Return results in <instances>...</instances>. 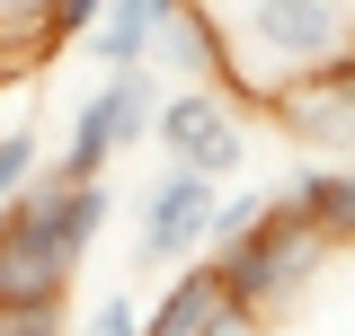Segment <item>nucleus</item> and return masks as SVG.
Masks as SVG:
<instances>
[{"label": "nucleus", "mask_w": 355, "mask_h": 336, "mask_svg": "<svg viewBox=\"0 0 355 336\" xmlns=\"http://www.w3.org/2000/svg\"><path fill=\"white\" fill-rule=\"evenodd\" d=\"M116 195L98 177H62L36 168L9 204H0V301H62L80 274L89 239L107 230Z\"/></svg>", "instance_id": "obj_1"}, {"label": "nucleus", "mask_w": 355, "mask_h": 336, "mask_svg": "<svg viewBox=\"0 0 355 336\" xmlns=\"http://www.w3.org/2000/svg\"><path fill=\"white\" fill-rule=\"evenodd\" d=\"M320 230H311L302 212L284 204V195H266V212L231 239V248H214L205 265H214V283H222V301H240L249 319H266L275 301H293L311 283V265H320Z\"/></svg>", "instance_id": "obj_2"}, {"label": "nucleus", "mask_w": 355, "mask_h": 336, "mask_svg": "<svg viewBox=\"0 0 355 336\" xmlns=\"http://www.w3.org/2000/svg\"><path fill=\"white\" fill-rule=\"evenodd\" d=\"M214 195H222V177H205V168H178L142 195V265H187V256H205V221H214Z\"/></svg>", "instance_id": "obj_3"}, {"label": "nucleus", "mask_w": 355, "mask_h": 336, "mask_svg": "<svg viewBox=\"0 0 355 336\" xmlns=\"http://www.w3.org/2000/svg\"><path fill=\"white\" fill-rule=\"evenodd\" d=\"M249 36L284 80H302L347 44V0H249Z\"/></svg>", "instance_id": "obj_4"}, {"label": "nucleus", "mask_w": 355, "mask_h": 336, "mask_svg": "<svg viewBox=\"0 0 355 336\" xmlns=\"http://www.w3.org/2000/svg\"><path fill=\"white\" fill-rule=\"evenodd\" d=\"M151 142L169 151L178 168H205V177H231L240 168V124H231V106H222L214 88H178V97H160L151 106Z\"/></svg>", "instance_id": "obj_5"}, {"label": "nucleus", "mask_w": 355, "mask_h": 336, "mask_svg": "<svg viewBox=\"0 0 355 336\" xmlns=\"http://www.w3.org/2000/svg\"><path fill=\"white\" fill-rule=\"evenodd\" d=\"M160 53H169V71L178 80H222V88H249V71H240V62H231V53H222V27H214V9H205V0H178L169 18H160Z\"/></svg>", "instance_id": "obj_6"}, {"label": "nucleus", "mask_w": 355, "mask_h": 336, "mask_svg": "<svg viewBox=\"0 0 355 336\" xmlns=\"http://www.w3.org/2000/svg\"><path fill=\"white\" fill-rule=\"evenodd\" d=\"M178 0H107L98 18H89V53H98V71H133L142 53H151V36H160V18H169Z\"/></svg>", "instance_id": "obj_7"}, {"label": "nucleus", "mask_w": 355, "mask_h": 336, "mask_svg": "<svg viewBox=\"0 0 355 336\" xmlns=\"http://www.w3.org/2000/svg\"><path fill=\"white\" fill-rule=\"evenodd\" d=\"M214 301H222L214 265H205V256H187V265H169V292L151 301V319H142V336H196L205 319H214Z\"/></svg>", "instance_id": "obj_8"}, {"label": "nucleus", "mask_w": 355, "mask_h": 336, "mask_svg": "<svg viewBox=\"0 0 355 336\" xmlns=\"http://www.w3.org/2000/svg\"><path fill=\"white\" fill-rule=\"evenodd\" d=\"M284 204L302 212L320 239H355V168H302L284 186Z\"/></svg>", "instance_id": "obj_9"}, {"label": "nucleus", "mask_w": 355, "mask_h": 336, "mask_svg": "<svg viewBox=\"0 0 355 336\" xmlns=\"http://www.w3.org/2000/svg\"><path fill=\"white\" fill-rule=\"evenodd\" d=\"M151 106H160V88H151V71H142V62H133V71H107V88H98L107 151H133V142H151Z\"/></svg>", "instance_id": "obj_10"}, {"label": "nucleus", "mask_w": 355, "mask_h": 336, "mask_svg": "<svg viewBox=\"0 0 355 336\" xmlns=\"http://www.w3.org/2000/svg\"><path fill=\"white\" fill-rule=\"evenodd\" d=\"M266 212V195H214V221H205V248H231L249 221Z\"/></svg>", "instance_id": "obj_11"}, {"label": "nucleus", "mask_w": 355, "mask_h": 336, "mask_svg": "<svg viewBox=\"0 0 355 336\" xmlns=\"http://www.w3.org/2000/svg\"><path fill=\"white\" fill-rule=\"evenodd\" d=\"M36 177V133H0V204Z\"/></svg>", "instance_id": "obj_12"}, {"label": "nucleus", "mask_w": 355, "mask_h": 336, "mask_svg": "<svg viewBox=\"0 0 355 336\" xmlns=\"http://www.w3.org/2000/svg\"><path fill=\"white\" fill-rule=\"evenodd\" d=\"M80 336H142V310H133V301H116V292H107V301H98V319H89Z\"/></svg>", "instance_id": "obj_13"}, {"label": "nucleus", "mask_w": 355, "mask_h": 336, "mask_svg": "<svg viewBox=\"0 0 355 336\" xmlns=\"http://www.w3.org/2000/svg\"><path fill=\"white\" fill-rule=\"evenodd\" d=\"M98 9H107V0H44V27H53V36H89Z\"/></svg>", "instance_id": "obj_14"}]
</instances>
